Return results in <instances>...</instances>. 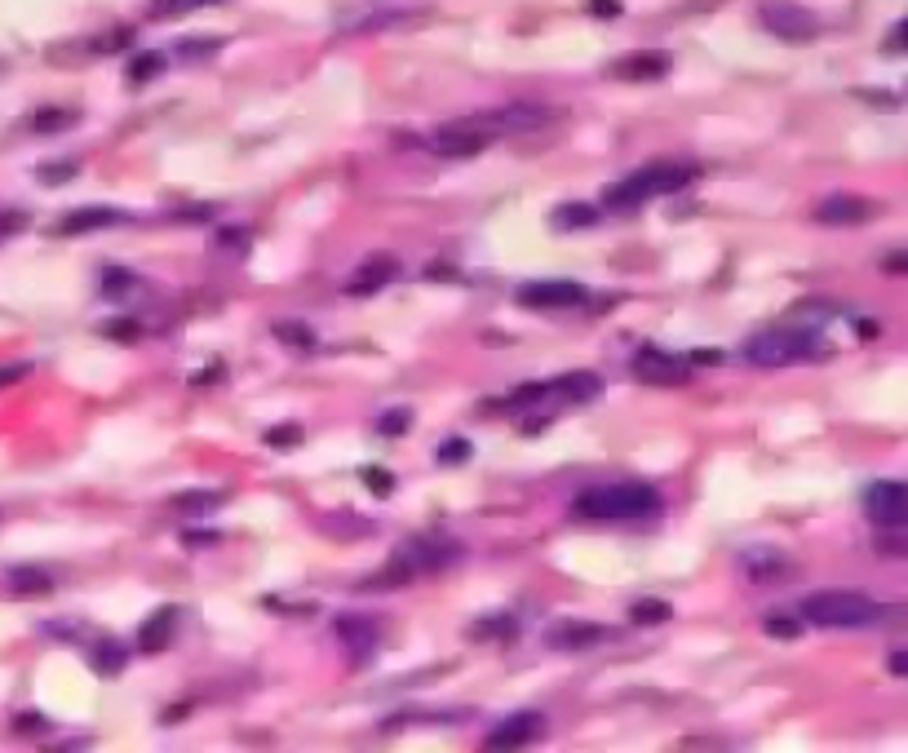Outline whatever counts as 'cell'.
Instances as JSON below:
<instances>
[{"label": "cell", "mask_w": 908, "mask_h": 753, "mask_svg": "<svg viewBox=\"0 0 908 753\" xmlns=\"http://www.w3.org/2000/svg\"><path fill=\"white\" fill-rule=\"evenodd\" d=\"M691 182H696V164L652 160L638 173H629V178L612 182V187L603 191V200H607V209H638V204H647V200H665V195L687 191Z\"/></svg>", "instance_id": "obj_1"}, {"label": "cell", "mask_w": 908, "mask_h": 753, "mask_svg": "<svg viewBox=\"0 0 908 753\" xmlns=\"http://www.w3.org/2000/svg\"><path fill=\"white\" fill-rule=\"evenodd\" d=\"M576 519H594V523H634V519H652L660 510V492L647 488V483H607V488H590L572 501Z\"/></svg>", "instance_id": "obj_2"}, {"label": "cell", "mask_w": 908, "mask_h": 753, "mask_svg": "<svg viewBox=\"0 0 908 753\" xmlns=\"http://www.w3.org/2000/svg\"><path fill=\"white\" fill-rule=\"evenodd\" d=\"M882 607L860 590H820L802 598V621L820 629H869L882 621Z\"/></svg>", "instance_id": "obj_3"}, {"label": "cell", "mask_w": 908, "mask_h": 753, "mask_svg": "<svg viewBox=\"0 0 908 753\" xmlns=\"http://www.w3.org/2000/svg\"><path fill=\"white\" fill-rule=\"evenodd\" d=\"M598 395H603V377H598V373H563L559 381H541V386L514 390L510 404L514 408L559 412V408H576V404H594Z\"/></svg>", "instance_id": "obj_4"}, {"label": "cell", "mask_w": 908, "mask_h": 753, "mask_svg": "<svg viewBox=\"0 0 908 753\" xmlns=\"http://www.w3.org/2000/svg\"><path fill=\"white\" fill-rule=\"evenodd\" d=\"M815 355V337L811 333H758L753 342L745 346V359L758 368H784V364H798V359H811Z\"/></svg>", "instance_id": "obj_5"}, {"label": "cell", "mask_w": 908, "mask_h": 753, "mask_svg": "<svg viewBox=\"0 0 908 753\" xmlns=\"http://www.w3.org/2000/svg\"><path fill=\"white\" fill-rule=\"evenodd\" d=\"M864 514L873 528H908V483L904 479H877L864 492Z\"/></svg>", "instance_id": "obj_6"}, {"label": "cell", "mask_w": 908, "mask_h": 753, "mask_svg": "<svg viewBox=\"0 0 908 753\" xmlns=\"http://www.w3.org/2000/svg\"><path fill=\"white\" fill-rule=\"evenodd\" d=\"M758 18H762V27H767L771 36L793 40V45H802V40H815V32H820V23H815L811 9L793 5V0H762V5H758Z\"/></svg>", "instance_id": "obj_7"}, {"label": "cell", "mask_w": 908, "mask_h": 753, "mask_svg": "<svg viewBox=\"0 0 908 753\" xmlns=\"http://www.w3.org/2000/svg\"><path fill=\"white\" fill-rule=\"evenodd\" d=\"M488 142H492V133L483 129L479 120H461V125H439L426 138V147L443 160H470V156H479V151H488Z\"/></svg>", "instance_id": "obj_8"}, {"label": "cell", "mask_w": 908, "mask_h": 753, "mask_svg": "<svg viewBox=\"0 0 908 753\" xmlns=\"http://www.w3.org/2000/svg\"><path fill=\"white\" fill-rule=\"evenodd\" d=\"M514 302L528 306V311H572V306L585 302V288L572 280H532V284H519Z\"/></svg>", "instance_id": "obj_9"}, {"label": "cell", "mask_w": 908, "mask_h": 753, "mask_svg": "<svg viewBox=\"0 0 908 753\" xmlns=\"http://www.w3.org/2000/svg\"><path fill=\"white\" fill-rule=\"evenodd\" d=\"M483 129L497 138V133H528V129H545L554 120L550 107H536V102H514V107L488 111V116H474Z\"/></svg>", "instance_id": "obj_10"}, {"label": "cell", "mask_w": 908, "mask_h": 753, "mask_svg": "<svg viewBox=\"0 0 908 753\" xmlns=\"http://www.w3.org/2000/svg\"><path fill=\"white\" fill-rule=\"evenodd\" d=\"M634 377L652 381V386H683V381H687V359L665 355L660 346H643L634 355Z\"/></svg>", "instance_id": "obj_11"}, {"label": "cell", "mask_w": 908, "mask_h": 753, "mask_svg": "<svg viewBox=\"0 0 908 753\" xmlns=\"http://www.w3.org/2000/svg\"><path fill=\"white\" fill-rule=\"evenodd\" d=\"M545 736V714H510L505 722L483 736L488 749H519V745H532V740Z\"/></svg>", "instance_id": "obj_12"}, {"label": "cell", "mask_w": 908, "mask_h": 753, "mask_svg": "<svg viewBox=\"0 0 908 753\" xmlns=\"http://www.w3.org/2000/svg\"><path fill=\"white\" fill-rule=\"evenodd\" d=\"M873 213H877V204L864 200V195H829V200L815 204V222H824V226H860Z\"/></svg>", "instance_id": "obj_13"}, {"label": "cell", "mask_w": 908, "mask_h": 753, "mask_svg": "<svg viewBox=\"0 0 908 753\" xmlns=\"http://www.w3.org/2000/svg\"><path fill=\"white\" fill-rule=\"evenodd\" d=\"M607 638V625H594V621H563L545 634V647L554 652H581V647H594Z\"/></svg>", "instance_id": "obj_14"}, {"label": "cell", "mask_w": 908, "mask_h": 753, "mask_svg": "<svg viewBox=\"0 0 908 753\" xmlns=\"http://www.w3.org/2000/svg\"><path fill=\"white\" fill-rule=\"evenodd\" d=\"M612 76L616 80H660L669 76V54L660 49H638V54H625L612 63Z\"/></svg>", "instance_id": "obj_15"}, {"label": "cell", "mask_w": 908, "mask_h": 753, "mask_svg": "<svg viewBox=\"0 0 908 753\" xmlns=\"http://www.w3.org/2000/svg\"><path fill=\"white\" fill-rule=\"evenodd\" d=\"M390 280H399V262H395V257H368V262L346 280V293L368 297V293H377V288H386Z\"/></svg>", "instance_id": "obj_16"}, {"label": "cell", "mask_w": 908, "mask_h": 753, "mask_svg": "<svg viewBox=\"0 0 908 753\" xmlns=\"http://www.w3.org/2000/svg\"><path fill=\"white\" fill-rule=\"evenodd\" d=\"M120 222V213L116 209H76V213H67V218H58L54 231L58 235H89V231H102V226H116Z\"/></svg>", "instance_id": "obj_17"}, {"label": "cell", "mask_w": 908, "mask_h": 753, "mask_svg": "<svg viewBox=\"0 0 908 753\" xmlns=\"http://www.w3.org/2000/svg\"><path fill=\"white\" fill-rule=\"evenodd\" d=\"M594 222H598V209L590 200H567V204H559V209L550 213L554 231H585V226H594Z\"/></svg>", "instance_id": "obj_18"}, {"label": "cell", "mask_w": 908, "mask_h": 753, "mask_svg": "<svg viewBox=\"0 0 908 753\" xmlns=\"http://www.w3.org/2000/svg\"><path fill=\"white\" fill-rule=\"evenodd\" d=\"M337 638H342L355 656H368V652H373V643H377V625L364 621V616H346V621L337 625Z\"/></svg>", "instance_id": "obj_19"}, {"label": "cell", "mask_w": 908, "mask_h": 753, "mask_svg": "<svg viewBox=\"0 0 908 753\" xmlns=\"http://www.w3.org/2000/svg\"><path fill=\"white\" fill-rule=\"evenodd\" d=\"M740 563H745V572L753 576V581H776V576H789V563H784L776 550H749V554H740Z\"/></svg>", "instance_id": "obj_20"}, {"label": "cell", "mask_w": 908, "mask_h": 753, "mask_svg": "<svg viewBox=\"0 0 908 753\" xmlns=\"http://www.w3.org/2000/svg\"><path fill=\"white\" fill-rule=\"evenodd\" d=\"M173 621H178V612H156V616H151V621L138 629V652H160V647H169Z\"/></svg>", "instance_id": "obj_21"}, {"label": "cell", "mask_w": 908, "mask_h": 753, "mask_svg": "<svg viewBox=\"0 0 908 753\" xmlns=\"http://www.w3.org/2000/svg\"><path fill=\"white\" fill-rule=\"evenodd\" d=\"M80 120V111H63V107H45V111H36L32 116V129L36 133H58V129H67V125H76Z\"/></svg>", "instance_id": "obj_22"}, {"label": "cell", "mask_w": 908, "mask_h": 753, "mask_svg": "<svg viewBox=\"0 0 908 753\" xmlns=\"http://www.w3.org/2000/svg\"><path fill=\"white\" fill-rule=\"evenodd\" d=\"M209 5H222V0H151L147 14L151 18H182L191 9H209Z\"/></svg>", "instance_id": "obj_23"}, {"label": "cell", "mask_w": 908, "mask_h": 753, "mask_svg": "<svg viewBox=\"0 0 908 753\" xmlns=\"http://www.w3.org/2000/svg\"><path fill=\"white\" fill-rule=\"evenodd\" d=\"M275 337H280V342H288V346H297V350L315 346V328L297 324V319H280V324H275Z\"/></svg>", "instance_id": "obj_24"}, {"label": "cell", "mask_w": 908, "mask_h": 753, "mask_svg": "<svg viewBox=\"0 0 908 753\" xmlns=\"http://www.w3.org/2000/svg\"><path fill=\"white\" fill-rule=\"evenodd\" d=\"M160 67H164V54H138V58L129 63L125 80H129V85H142V80H151Z\"/></svg>", "instance_id": "obj_25"}, {"label": "cell", "mask_w": 908, "mask_h": 753, "mask_svg": "<svg viewBox=\"0 0 908 753\" xmlns=\"http://www.w3.org/2000/svg\"><path fill=\"white\" fill-rule=\"evenodd\" d=\"M14 585H18V594H49V576L45 572H32V567H14Z\"/></svg>", "instance_id": "obj_26"}, {"label": "cell", "mask_w": 908, "mask_h": 753, "mask_svg": "<svg viewBox=\"0 0 908 753\" xmlns=\"http://www.w3.org/2000/svg\"><path fill=\"white\" fill-rule=\"evenodd\" d=\"M634 625H665L669 621V603H652V598H643V603H634Z\"/></svg>", "instance_id": "obj_27"}, {"label": "cell", "mask_w": 908, "mask_h": 753, "mask_svg": "<svg viewBox=\"0 0 908 753\" xmlns=\"http://www.w3.org/2000/svg\"><path fill=\"white\" fill-rule=\"evenodd\" d=\"M36 178L45 182V187H58V182L76 178V164H71V160H49V164H40V169H36Z\"/></svg>", "instance_id": "obj_28"}, {"label": "cell", "mask_w": 908, "mask_h": 753, "mask_svg": "<svg viewBox=\"0 0 908 753\" xmlns=\"http://www.w3.org/2000/svg\"><path fill=\"white\" fill-rule=\"evenodd\" d=\"M102 337H111V342H138L142 324L138 319H107V324H102Z\"/></svg>", "instance_id": "obj_29"}, {"label": "cell", "mask_w": 908, "mask_h": 753, "mask_svg": "<svg viewBox=\"0 0 908 753\" xmlns=\"http://www.w3.org/2000/svg\"><path fill=\"white\" fill-rule=\"evenodd\" d=\"M120 665H125V647L107 643V647H102V652H94V669H102V674H116Z\"/></svg>", "instance_id": "obj_30"}, {"label": "cell", "mask_w": 908, "mask_h": 753, "mask_svg": "<svg viewBox=\"0 0 908 753\" xmlns=\"http://www.w3.org/2000/svg\"><path fill=\"white\" fill-rule=\"evenodd\" d=\"M173 505H178V510H213V505H222V497L218 492H182Z\"/></svg>", "instance_id": "obj_31"}, {"label": "cell", "mask_w": 908, "mask_h": 753, "mask_svg": "<svg viewBox=\"0 0 908 753\" xmlns=\"http://www.w3.org/2000/svg\"><path fill=\"white\" fill-rule=\"evenodd\" d=\"M466 457H470V443L466 439H443L439 443V461H443V466H461Z\"/></svg>", "instance_id": "obj_32"}, {"label": "cell", "mask_w": 908, "mask_h": 753, "mask_svg": "<svg viewBox=\"0 0 908 753\" xmlns=\"http://www.w3.org/2000/svg\"><path fill=\"white\" fill-rule=\"evenodd\" d=\"M266 443H271V448H297V443H302V426H275V430H266Z\"/></svg>", "instance_id": "obj_33"}, {"label": "cell", "mask_w": 908, "mask_h": 753, "mask_svg": "<svg viewBox=\"0 0 908 753\" xmlns=\"http://www.w3.org/2000/svg\"><path fill=\"white\" fill-rule=\"evenodd\" d=\"M364 479H368V488H373L377 497H390V492H395V474H390V470H364Z\"/></svg>", "instance_id": "obj_34"}, {"label": "cell", "mask_w": 908, "mask_h": 753, "mask_svg": "<svg viewBox=\"0 0 908 753\" xmlns=\"http://www.w3.org/2000/svg\"><path fill=\"white\" fill-rule=\"evenodd\" d=\"M129 40H133V32H129V27H116V32H111V36L94 40V49H98V54H111V49H125Z\"/></svg>", "instance_id": "obj_35"}, {"label": "cell", "mask_w": 908, "mask_h": 753, "mask_svg": "<svg viewBox=\"0 0 908 753\" xmlns=\"http://www.w3.org/2000/svg\"><path fill=\"white\" fill-rule=\"evenodd\" d=\"M767 634H776V638H798L802 625H793L789 616H767Z\"/></svg>", "instance_id": "obj_36"}, {"label": "cell", "mask_w": 908, "mask_h": 753, "mask_svg": "<svg viewBox=\"0 0 908 753\" xmlns=\"http://www.w3.org/2000/svg\"><path fill=\"white\" fill-rule=\"evenodd\" d=\"M882 271L886 275H908V249H891L882 257Z\"/></svg>", "instance_id": "obj_37"}, {"label": "cell", "mask_w": 908, "mask_h": 753, "mask_svg": "<svg viewBox=\"0 0 908 753\" xmlns=\"http://www.w3.org/2000/svg\"><path fill=\"white\" fill-rule=\"evenodd\" d=\"M886 49H891V54H908V18L895 27L891 36H886Z\"/></svg>", "instance_id": "obj_38"}, {"label": "cell", "mask_w": 908, "mask_h": 753, "mask_svg": "<svg viewBox=\"0 0 908 753\" xmlns=\"http://www.w3.org/2000/svg\"><path fill=\"white\" fill-rule=\"evenodd\" d=\"M488 634H510V621H505V616H497V621H479L474 638H488Z\"/></svg>", "instance_id": "obj_39"}, {"label": "cell", "mask_w": 908, "mask_h": 753, "mask_svg": "<svg viewBox=\"0 0 908 753\" xmlns=\"http://www.w3.org/2000/svg\"><path fill=\"white\" fill-rule=\"evenodd\" d=\"M32 373V364H9V368H0V386H14L18 377H27Z\"/></svg>", "instance_id": "obj_40"}, {"label": "cell", "mask_w": 908, "mask_h": 753, "mask_svg": "<svg viewBox=\"0 0 908 753\" xmlns=\"http://www.w3.org/2000/svg\"><path fill=\"white\" fill-rule=\"evenodd\" d=\"M404 426H408V412H404V408H399V412H395V417L377 421V430H386V435H399V430H404Z\"/></svg>", "instance_id": "obj_41"}, {"label": "cell", "mask_w": 908, "mask_h": 753, "mask_svg": "<svg viewBox=\"0 0 908 753\" xmlns=\"http://www.w3.org/2000/svg\"><path fill=\"white\" fill-rule=\"evenodd\" d=\"M129 284H133V275H116V271H111L107 280H102V288H107V293H116V288H129Z\"/></svg>", "instance_id": "obj_42"}, {"label": "cell", "mask_w": 908, "mask_h": 753, "mask_svg": "<svg viewBox=\"0 0 908 753\" xmlns=\"http://www.w3.org/2000/svg\"><path fill=\"white\" fill-rule=\"evenodd\" d=\"M590 14H603V18H612V14H616V0H590Z\"/></svg>", "instance_id": "obj_43"}, {"label": "cell", "mask_w": 908, "mask_h": 753, "mask_svg": "<svg viewBox=\"0 0 908 753\" xmlns=\"http://www.w3.org/2000/svg\"><path fill=\"white\" fill-rule=\"evenodd\" d=\"M886 665H891V674H908V652H891Z\"/></svg>", "instance_id": "obj_44"}]
</instances>
